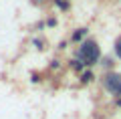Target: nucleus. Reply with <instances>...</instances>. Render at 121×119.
Instances as JSON below:
<instances>
[{"label":"nucleus","mask_w":121,"mask_h":119,"mask_svg":"<svg viewBox=\"0 0 121 119\" xmlns=\"http://www.w3.org/2000/svg\"><path fill=\"white\" fill-rule=\"evenodd\" d=\"M77 59L81 61L85 67H93V65L99 63L101 59V48L99 44L95 43V40H83L81 44H79V51H77Z\"/></svg>","instance_id":"f257e3e1"},{"label":"nucleus","mask_w":121,"mask_h":119,"mask_svg":"<svg viewBox=\"0 0 121 119\" xmlns=\"http://www.w3.org/2000/svg\"><path fill=\"white\" fill-rule=\"evenodd\" d=\"M103 85H105V89H107L113 97L121 99V75H119V73L109 71L107 75L103 77Z\"/></svg>","instance_id":"f03ea898"},{"label":"nucleus","mask_w":121,"mask_h":119,"mask_svg":"<svg viewBox=\"0 0 121 119\" xmlns=\"http://www.w3.org/2000/svg\"><path fill=\"white\" fill-rule=\"evenodd\" d=\"M113 51H115V55H117V59H121V34L117 36V40H115V44H113Z\"/></svg>","instance_id":"7ed1b4c3"},{"label":"nucleus","mask_w":121,"mask_h":119,"mask_svg":"<svg viewBox=\"0 0 121 119\" xmlns=\"http://www.w3.org/2000/svg\"><path fill=\"white\" fill-rule=\"evenodd\" d=\"M85 34H87V28H79L77 32L73 34V40H75V43H79V40H81V38L85 36Z\"/></svg>","instance_id":"20e7f679"},{"label":"nucleus","mask_w":121,"mask_h":119,"mask_svg":"<svg viewBox=\"0 0 121 119\" xmlns=\"http://www.w3.org/2000/svg\"><path fill=\"white\" fill-rule=\"evenodd\" d=\"M81 81H83V83H91V81H93V73H91V71H85V73L81 75Z\"/></svg>","instance_id":"39448f33"},{"label":"nucleus","mask_w":121,"mask_h":119,"mask_svg":"<svg viewBox=\"0 0 121 119\" xmlns=\"http://www.w3.org/2000/svg\"><path fill=\"white\" fill-rule=\"evenodd\" d=\"M71 63H73V69H75V71H83V67H85V65H83V63H81V61H79V59L71 61Z\"/></svg>","instance_id":"423d86ee"},{"label":"nucleus","mask_w":121,"mask_h":119,"mask_svg":"<svg viewBox=\"0 0 121 119\" xmlns=\"http://www.w3.org/2000/svg\"><path fill=\"white\" fill-rule=\"evenodd\" d=\"M55 2H56V6H59V8H63V10H65V8H69V4H67L65 0H55Z\"/></svg>","instance_id":"0eeeda50"},{"label":"nucleus","mask_w":121,"mask_h":119,"mask_svg":"<svg viewBox=\"0 0 121 119\" xmlns=\"http://www.w3.org/2000/svg\"><path fill=\"white\" fill-rule=\"evenodd\" d=\"M103 65L109 69V67H113V61H111V59H105V61H103Z\"/></svg>","instance_id":"6e6552de"}]
</instances>
